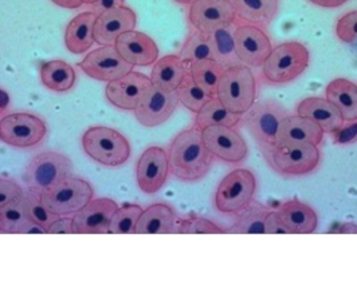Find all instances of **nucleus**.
<instances>
[{"instance_id": "obj_1", "label": "nucleus", "mask_w": 357, "mask_h": 301, "mask_svg": "<svg viewBox=\"0 0 357 301\" xmlns=\"http://www.w3.org/2000/svg\"><path fill=\"white\" fill-rule=\"evenodd\" d=\"M169 173L184 182H197L206 177L214 163V156L204 145L197 127L185 129L172 140L168 147Z\"/></svg>"}, {"instance_id": "obj_2", "label": "nucleus", "mask_w": 357, "mask_h": 301, "mask_svg": "<svg viewBox=\"0 0 357 301\" xmlns=\"http://www.w3.org/2000/svg\"><path fill=\"white\" fill-rule=\"evenodd\" d=\"M286 107L275 99H262L242 115V124L250 131L264 156L278 146L280 127L287 115Z\"/></svg>"}, {"instance_id": "obj_3", "label": "nucleus", "mask_w": 357, "mask_h": 301, "mask_svg": "<svg viewBox=\"0 0 357 301\" xmlns=\"http://www.w3.org/2000/svg\"><path fill=\"white\" fill-rule=\"evenodd\" d=\"M309 62L310 55L303 43L285 42L268 55L262 66V78L273 86L287 85L304 74Z\"/></svg>"}, {"instance_id": "obj_4", "label": "nucleus", "mask_w": 357, "mask_h": 301, "mask_svg": "<svg viewBox=\"0 0 357 301\" xmlns=\"http://www.w3.org/2000/svg\"><path fill=\"white\" fill-rule=\"evenodd\" d=\"M216 98L231 113L243 115L257 98V81L250 67L239 63L225 69L219 81Z\"/></svg>"}, {"instance_id": "obj_5", "label": "nucleus", "mask_w": 357, "mask_h": 301, "mask_svg": "<svg viewBox=\"0 0 357 301\" xmlns=\"http://www.w3.org/2000/svg\"><path fill=\"white\" fill-rule=\"evenodd\" d=\"M82 147L91 160L109 168L124 165L132 153L126 137L107 126L89 127L82 136Z\"/></svg>"}, {"instance_id": "obj_6", "label": "nucleus", "mask_w": 357, "mask_h": 301, "mask_svg": "<svg viewBox=\"0 0 357 301\" xmlns=\"http://www.w3.org/2000/svg\"><path fill=\"white\" fill-rule=\"evenodd\" d=\"M268 165L281 176L301 177L313 173L321 160L319 146L312 143L278 145L265 154Z\"/></svg>"}, {"instance_id": "obj_7", "label": "nucleus", "mask_w": 357, "mask_h": 301, "mask_svg": "<svg viewBox=\"0 0 357 301\" xmlns=\"http://www.w3.org/2000/svg\"><path fill=\"white\" fill-rule=\"evenodd\" d=\"M257 193V179L248 169H234L215 193V206L223 214H239L249 208Z\"/></svg>"}, {"instance_id": "obj_8", "label": "nucleus", "mask_w": 357, "mask_h": 301, "mask_svg": "<svg viewBox=\"0 0 357 301\" xmlns=\"http://www.w3.org/2000/svg\"><path fill=\"white\" fill-rule=\"evenodd\" d=\"M93 195L94 190L89 182L74 176L65 178L39 193L42 202L59 217L78 212Z\"/></svg>"}, {"instance_id": "obj_9", "label": "nucleus", "mask_w": 357, "mask_h": 301, "mask_svg": "<svg viewBox=\"0 0 357 301\" xmlns=\"http://www.w3.org/2000/svg\"><path fill=\"white\" fill-rule=\"evenodd\" d=\"M74 166L69 157L56 152L36 154L29 162L23 179L30 190L40 193L65 178L74 176Z\"/></svg>"}, {"instance_id": "obj_10", "label": "nucleus", "mask_w": 357, "mask_h": 301, "mask_svg": "<svg viewBox=\"0 0 357 301\" xmlns=\"http://www.w3.org/2000/svg\"><path fill=\"white\" fill-rule=\"evenodd\" d=\"M47 127L42 118L30 113H14L0 120V142L27 149L45 140Z\"/></svg>"}, {"instance_id": "obj_11", "label": "nucleus", "mask_w": 357, "mask_h": 301, "mask_svg": "<svg viewBox=\"0 0 357 301\" xmlns=\"http://www.w3.org/2000/svg\"><path fill=\"white\" fill-rule=\"evenodd\" d=\"M204 145L215 158L227 163H242L249 156L243 136L229 126H208L202 130Z\"/></svg>"}, {"instance_id": "obj_12", "label": "nucleus", "mask_w": 357, "mask_h": 301, "mask_svg": "<svg viewBox=\"0 0 357 301\" xmlns=\"http://www.w3.org/2000/svg\"><path fill=\"white\" fill-rule=\"evenodd\" d=\"M78 66L91 79L107 83L123 78L135 67L120 55L114 44L101 46L100 49L93 50L78 63Z\"/></svg>"}, {"instance_id": "obj_13", "label": "nucleus", "mask_w": 357, "mask_h": 301, "mask_svg": "<svg viewBox=\"0 0 357 301\" xmlns=\"http://www.w3.org/2000/svg\"><path fill=\"white\" fill-rule=\"evenodd\" d=\"M236 55L241 63L250 69H259L273 51L271 40L265 30L254 24H238L234 31Z\"/></svg>"}, {"instance_id": "obj_14", "label": "nucleus", "mask_w": 357, "mask_h": 301, "mask_svg": "<svg viewBox=\"0 0 357 301\" xmlns=\"http://www.w3.org/2000/svg\"><path fill=\"white\" fill-rule=\"evenodd\" d=\"M178 104L176 91H167L152 85L135 108V115L144 127H156L174 115Z\"/></svg>"}, {"instance_id": "obj_15", "label": "nucleus", "mask_w": 357, "mask_h": 301, "mask_svg": "<svg viewBox=\"0 0 357 301\" xmlns=\"http://www.w3.org/2000/svg\"><path fill=\"white\" fill-rule=\"evenodd\" d=\"M169 174L167 152L159 146L148 147L136 165V181L145 195H156L165 185Z\"/></svg>"}, {"instance_id": "obj_16", "label": "nucleus", "mask_w": 357, "mask_h": 301, "mask_svg": "<svg viewBox=\"0 0 357 301\" xmlns=\"http://www.w3.org/2000/svg\"><path fill=\"white\" fill-rule=\"evenodd\" d=\"M188 20L194 30L210 35L216 29L235 23L238 18L230 0H197L190 6Z\"/></svg>"}, {"instance_id": "obj_17", "label": "nucleus", "mask_w": 357, "mask_h": 301, "mask_svg": "<svg viewBox=\"0 0 357 301\" xmlns=\"http://www.w3.org/2000/svg\"><path fill=\"white\" fill-rule=\"evenodd\" d=\"M117 209V202L110 198H91L82 209L74 213V234H109L110 221Z\"/></svg>"}, {"instance_id": "obj_18", "label": "nucleus", "mask_w": 357, "mask_h": 301, "mask_svg": "<svg viewBox=\"0 0 357 301\" xmlns=\"http://www.w3.org/2000/svg\"><path fill=\"white\" fill-rule=\"evenodd\" d=\"M151 86L152 82L149 76L144 75L143 72L132 70L123 78L109 82L105 95L113 106L135 111Z\"/></svg>"}, {"instance_id": "obj_19", "label": "nucleus", "mask_w": 357, "mask_h": 301, "mask_svg": "<svg viewBox=\"0 0 357 301\" xmlns=\"http://www.w3.org/2000/svg\"><path fill=\"white\" fill-rule=\"evenodd\" d=\"M136 24L137 17L135 11L126 6H119L102 11L97 15L94 24L96 43L100 46L114 44L119 36L135 30Z\"/></svg>"}, {"instance_id": "obj_20", "label": "nucleus", "mask_w": 357, "mask_h": 301, "mask_svg": "<svg viewBox=\"0 0 357 301\" xmlns=\"http://www.w3.org/2000/svg\"><path fill=\"white\" fill-rule=\"evenodd\" d=\"M114 47L132 66L146 67L159 59V47L156 42L140 31H128L119 36Z\"/></svg>"}, {"instance_id": "obj_21", "label": "nucleus", "mask_w": 357, "mask_h": 301, "mask_svg": "<svg viewBox=\"0 0 357 301\" xmlns=\"http://www.w3.org/2000/svg\"><path fill=\"white\" fill-rule=\"evenodd\" d=\"M324 130L319 124L298 114H287L278 133V145L286 143H312L321 145Z\"/></svg>"}, {"instance_id": "obj_22", "label": "nucleus", "mask_w": 357, "mask_h": 301, "mask_svg": "<svg viewBox=\"0 0 357 301\" xmlns=\"http://www.w3.org/2000/svg\"><path fill=\"white\" fill-rule=\"evenodd\" d=\"M297 114L319 124L324 133H332L344 124L339 108L322 97H307L297 106Z\"/></svg>"}, {"instance_id": "obj_23", "label": "nucleus", "mask_w": 357, "mask_h": 301, "mask_svg": "<svg viewBox=\"0 0 357 301\" xmlns=\"http://www.w3.org/2000/svg\"><path fill=\"white\" fill-rule=\"evenodd\" d=\"M277 212L290 234H312L317 229V213L298 198L286 201Z\"/></svg>"}, {"instance_id": "obj_24", "label": "nucleus", "mask_w": 357, "mask_h": 301, "mask_svg": "<svg viewBox=\"0 0 357 301\" xmlns=\"http://www.w3.org/2000/svg\"><path fill=\"white\" fill-rule=\"evenodd\" d=\"M97 15L91 11L81 13L72 19L65 31V46L72 54L88 53L96 43L94 24Z\"/></svg>"}, {"instance_id": "obj_25", "label": "nucleus", "mask_w": 357, "mask_h": 301, "mask_svg": "<svg viewBox=\"0 0 357 301\" xmlns=\"http://www.w3.org/2000/svg\"><path fill=\"white\" fill-rule=\"evenodd\" d=\"M176 227L175 211L167 204H155L142 213L135 234H172Z\"/></svg>"}, {"instance_id": "obj_26", "label": "nucleus", "mask_w": 357, "mask_h": 301, "mask_svg": "<svg viewBox=\"0 0 357 301\" xmlns=\"http://www.w3.org/2000/svg\"><path fill=\"white\" fill-rule=\"evenodd\" d=\"M236 18L245 23L268 27L280 11V0H230Z\"/></svg>"}, {"instance_id": "obj_27", "label": "nucleus", "mask_w": 357, "mask_h": 301, "mask_svg": "<svg viewBox=\"0 0 357 301\" xmlns=\"http://www.w3.org/2000/svg\"><path fill=\"white\" fill-rule=\"evenodd\" d=\"M188 74V66L178 55H165L153 63L151 82L153 86L167 91H176Z\"/></svg>"}, {"instance_id": "obj_28", "label": "nucleus", "mask_w": 357, "mask_h": 301, "mask_svg": "<svg viewBox=\"0 0 357 301\" xmlns=\"http://www.w3.org/2000/svg\"><path fill=\"white\" fill-rule=\"evenodd\" d=\"M325 98L339 108L345 122L357 121L356 83L345 78H337L326 86Z\"/></svg>"}, {"instance_id": "obj_29", "label": "nucleus", "mask_w": 357, "mask_h": 301, "mask_svg": "<svg viewBox=\"0 0 357 301\" xmlns=\"http://www.w3.org/2000/svg\"><path fill=\"white\" fill-rule=\"evenodd\" d=\"M39 76L43 86L55 92H65L72 90L77 81V74L72 66L59 59L43 62L40 65Z\"/></svg>"}, {"instance_id": "obj_30", "label": "nucleus", "mask_w": 357, "mask_h": 301, "mask_svg": "<svg viewBox=\"0 0 357 301\" xmlns=\"http://www.w3.org/2000/svg\"><path fill=\"white\" fill-rule=\"evenodd\" d=\"M238 23H231L223 27L216 29L213 34H210L211 47H213V59L225 69L236 66L241 63L234 40V31Z\"/></svg>"}, {"instance_id": "obj_31", "label": "nucleus", "mask_w": 357, "mask_h": 301, "mask_svg": "<svg viewBox=\"0 0 357 301\" xmlns=\"http://www.w3.org/2000/svg\"><path fill=\"white\" fill-rule=\"evenodd\" d=\"M241 121H242L241 114H235L230 110H227L222 105V102L215 97V98H211L197 113L194 127H197V130H200V131L208 126L235 127Z\"/></svg>"}, {"instance_id": "obj_32", "label": "nucleus", "mask_w": 357, "mask_h": 301, "mask_svg": "<svg viewBox=\"0 0 357 301\" xmlns=\"http://www.w3.org/2000/svg\"><path fill=\"white\" fill-rule=\"evenodd\" d=\"M223 71L225 67L215 62L214 59L199 60L188 65V74L191 75L194 82L213 98L216 97L219 81Z\"/></svg>"}, {"instance_id": "obj_33", "label": "nucleus", "mask_w": 357, "mask_h": 301, "mask_svg": "<svg viewBox=\"0 0 357 301\" xmlns=\"http://www.w3.org/2000/svg\"><path fill=\"white\" fill-rule=\"evenodd\" d=\"M270 209L265 206H249L239 213L231 227L230 234H266V218Z\"/></svg>"}, {"instance_id": "obj_34", "label": "nucleus", "mask_w": 357, "mask_h": 301, "mask_svg": "<svg viewBox=\"0 0 357 301\" xmlns=\"http://www.w3.org/2000/svg\"><path fill=\"white\" fill-rule=\"evenodd\" d=\"M178 56L187 66L199 60L213 59V47H211L210 35L194 30L183 43Z\"/></svg>"}, {"instance_id": "obj_35", "label": "nucleus", "mask_w": 357, "mask_h": 301, "mask_svg": "<svg viewBox=\"0 0 357 301\" xmlns=\"http://www.w3.org/2000/svg\"><path fill=\"white\" fill-rule=\"evenodd\" d=\"M176 94L178 102L195 114H197L202 110V107L213 98L200 86H197L190 74H187V76L180 83V86L176 89Z\"/></svg>"}, {"instance_id": "obj_36", "label": "nucleus", "mask_w": 357, "mask_h": 301, "mask_svg": "<svg viewBox=\"0 0 357 301\" xmlns=\"http://www.w3.org/2000/svg\"><path fill=\"white\" fill-rule=\"evenodd\" d=\"M142 213V206L136 204H126L119 206L110 221L109 234H135Z\"/></svg>"}, {"instance_id": "obj_37", "label": "nucleus", "mask_w": 357, "mask_h": 301, "mask_svg": "<svg viewBox=\"0 0 357 301\" xmlns=\"http://www.w3.org/2000/svg\"><path fill=\"white\" fill-rule=\"evenodd\" d=\"M22 204H23V208H24V212L27 214V217L31 221L39 224L40 227H43L46 231L59 217L42 202L38 193L30 190V189H29V192H24V195L22 197Z\"/></svg>"}, {"instance_id": "obj_38", "label": "nucleus", "mask_w": 357, "mask_h": 301, "mask_svg": "<svg viewBox=\"0 0 357 301\" xmlns=\"http://www.w3.org/2000/svg\"><path fill=\"white\" fill-rule=\"evenodd\" d=\"M29 220L22 198L0 208V224L4 234H18L19 229Z\"/></svg>"}, {"instance_id": "obj_39", "label": "nucleus", "mask_w": 357, "mask_h": 301, "mask_svg": "<svg viewBox=\"0 0 357 301\" xmlns=\"http://www.w3.org/2000/svg\"><path fill=\"white\" fill-rule=\"evenodd\" d=\"M176 233L178 234H222V233H226V231H223L215 222L207 218L192 215L178 221Z\"/></svg>"}, {"instance_id": "obj_40", "label": "nucleus", "mask_w": 357, "mask_h": 301, "mask_svg": "<svg viewBox=\"0 0 357 301\" xmlns=\"http://www.w3.org/2000/svg\"><path fill=\"white\" fill-rule=\"evenodd\" d=\"M336 35L342 43L357 46V11L348 13L337 20Z\"/></svg>"}, {"instance_id": "obj_41", "label": "nucleus", "mask_w": 357, "mask_h": 301, "mask_svg": "<svg viewBox=\"0 0 357 301\" xmlns=\"http://www.w3.org/2000/svg\"><path fill=\"white\" fill-rule=\"evenodd\" d=\"M23 195L24 190L15 179L0 177V208L6 206L10 202L20 200Z\"/></svg>"}, {"instance_id": "obj_42", "label": "nucleus", "mask_w": 357, "mask_h": 301, "mask_svg": "<svg viewBox=\"0 0 357 301\" xmlns=\"http://www.w3.org/2000/svg\"><path fill=\"white\" fill-rule=\"evenodd\" d=\"M335 145H349L357 142V121L344 122L337 130L331 133Z\"/></svg>"}, {"instance_id": "obj_43", "label": "nucleus", "mask_w": 357, "mask_h": 301, "mask_svg": "<svg viewBox=\"0 0 357 301\" xmlns=\"http://www.w3.org/2000/svg\"><path fill=\"white\" fill-rule=\"evenodd\" d=\"M266 234H290L277 211H270L266 218Z\"/></svg>"}, {"instance_id": "obj_44", "label": "nucleus", "mask_w": 357, "mask_h": 301, "mask_svg": "<svg viewBox=\"0 0 357 301\" xmlns=\"http://www.w3.org/2000/svg\"><path fill=\"white\" fill-rule=\"evenodd\" d=\"M47 234H74L73 218H66L63 215L58 217L49 227Z\"/></svg>"}, {"instance_id": "obj_45", "label": "nucleus", "mask_w": 357, "mask_h": 301, "mask_svg": "<svg viewBox=\"0 0 357 301\" xmlns=\"http://www.w3.org/2000/svg\"><path fill=\"white\" fill-rule=\"evenodd\" d=\"M123 1H124V0H97L96 3L90 4V6H91V13H94L96 15H98V14H101L102 11H107V10H110V8L123 6Z\"/></svg>"}, {"instance_id": "obj_46", "label": "nucleus", "mask_w": 357, "mask_h": 301, "mask_svg": "<svg viewBox=\"0 0 357 301\" xmlns=\"http://www.w3.org/2000/svg\"><path fill=\"white\" fill-rule=\"evenodd\" d=\"M18 234H47V231L29 218L19 229Z\"/></svg>"}, {"instance_id": "obj_47", "label": "nucleus", "mask_w": 357, "mask_h": 301, "mask_svg": "<svg viewBox=\"0 0 357 301\" xmlns=\"http://www.w3.org/2000/svg\"><path fill=\"white\" fill-rule=\"evenodd\" d=\"M329 233H336V234H357V225L354 222H341V224H335L332 229H329Z\"/></svg>"}, {"instance_id": "obj_48", "label": "nucleus", "mask_w": 357, "mask_h": 301, "mask_svg": "<svg viewBox=\"0 0 357 301\" xmlns=\"http://www.w3.org/2000/svg\"><path fill=\"white\" fill-rule=\"evenodd\" d=\"M309 1L322 8H337L340 6L345 4L348 0H309Z\"/></svg>"}, {"instance_id": "obj_49", "label": "nucleus", "mask_w": 357, "mask_h": 301, "mask_svg": "<svg viewBox=\"0 0 357 301\" xmlns=\"http://www.w3.org/2000/svg\"><path fill=\"white\" fill-rule=\"evenodd\" d=\"M54 4L62 7V8H68V10H75L79 8L84 3L81 0H52Z\"/></svg>"}, {"instance_id": "obj_50", "label": "nucleus", "mask_w": 357, "mask_h": 301, "mask_svg": "<svg viewBox=\"0 0 357 301\" xmlns=\"http://www.w3.org/2000/svg\"><path fill=\"white\" fill-rule=\"evenodd\" d=\"M178 4H184V6H191L194 4L197 0H175Z\"/></svg>"}, {"instance_id": "obj_51", "label": "nucleus", "mask_w": 357, "mask_h": 301, "mask_svg": "<svg viewBox=\"0 0 357 301\" xmlns=\"http://www.w3.org/2000/svg\"><path fill=\"white\" fill-rule=\"evenodd\" d=\"M84 4H93V3H96L97 0H81Z\"/></svg>"}, {"instance_id": "obj_52", "label": "nucleus", "mask_w": 357, "mask_h": 301, "mask_svg": "<svg viewBox=\"0 0 357 301\" xmlns=\"http://www.w3.org/2000/svg\"><path fill=\"white\" fill-rule=\"evenodd\" d=\"M0 234H4V231L1 229V224H0Z\"/></svg>"}]
</instances>
